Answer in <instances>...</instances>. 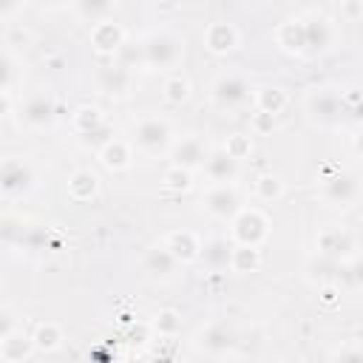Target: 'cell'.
Segmentation results:
<instances>
[{"label": "cell", "mask_w": 363, "mask_h": 363, "mask_svg": "<svg viewBox=\"0 0 363 363\" xmlns=\"http://www.w3.org/2000/svg\"><path fill=\"white\" fill-rule=\"evenodd\" d=\"M233 235L241 241V247H255L267 235V221L258 210H241L233 221Z\"/></svg>", "instance_id": "3"}, {"label": "cell", "mask_w": 363, "mask_h": 363, "mask_svg": "<svg viewBox=\"0 0 363 363\" xmlns=\"http://www.w3.org/2000/svg\"><path fill=\"white\" fill-rule=\"evenodd\" d=\"M176 258H173V252L167 250V247H162V250H150L147 252V258H145V267H147V272H153V275H162V278H167L173 269H176Z\"/></svg>", "instance_id": "12"}, {"label": "cell", "mask_w": 363, "mask_h": 363, "mask_svg": "<svg viewBox=\"0 0 363 363\" xmlns=\"http://www.w3.org/2000/svg\"><path fill=\"white\" fill-rule=\"evenodd\" d=\"M201 255H204V261L210 267H227V264H233V250H230V244L224 238L207 241L204 250H201Z\"/></svg>", "instance_id": "14"}, {"label": "cell", "mask_w": 363, "mask_h": 363, "mask_svg": "<svg viewBox=\"0 0 363 363\" xmlns=\"http://www.w3.org/2000/svg\"><path fill=\"white\" fill-rule=\"evenodd\" d=\"M173 159H176V167H184V170H187V167L204 164V162H207V153H204V147H201V142H199V139L187 136V139H182V142L176 145Z\"/></svg>", "instance_id": "8"}, {"label": "cell", "mask_w": 363, "mask_h": 363, "mask_svg": "<svg viewBox=\"0 0 363 363\" xmlns=\"http://www.w3.org/2000/svg\"><path fill=\"white\" fill-rule=\"evenodd\" d=\"M68 187H71V193L77 199H91L96 193V176L91 170H77L71 176V182H68Z\"/></svg>", "instance_id": "16"}, {"label": "cell", "mask_w": 363, "mask_h": 363, "mask_svg": "<svg viewBox=\"0 0 363 363\" xmlns=\"http://www.w3.org/2000/svg\"><path fill=\"white\" fill-rule=\"evenodd\" d=\"M233 335H230V329L224 326V323H213V326H207L201 335H199V346L201 349H207V352H227L230 349V340Z\"/></svg>", "instance_id": "10"}, {"label": "cell", "mask_w": 363, "mask_h": 363, "mask_svg": "<svg viewBox=\"0 0 363 363\" xmlns=\"http://www.w3.org/2000/svg\"><path fill=\"white\" fill-rule=\"evenodd\" d=\"M34 346L37 349H57L60 346V340H62V332H60V326L57 323H51V320H45V323H40L37 326V332H34Z\"/></svg>", "instance_id": "17"}, {"label": "cell", "mask_w": 363, "mask_h": 363, "mask_svg": "<svg viewBox=\"0 0 363 363\" xmlns=\"http://www.w3.org/2000/svg\"><path fill=\"white\" fill-rule=\"evenodd\" d=\"M204 170H207V176H210L213 182L227 184V182L235 176V170H238V159H233L227 150H213V153L207 156V162H204Z\"/></svg>", "instance_id": "5"}, {"label": "cell", "mask_w": 363, "mask_h": 363, "mask_svg": "<svg viewBox=\"0 0 363 363\" xmlns=\"http://www.w3.org/2000/svg\"><path fill=\"white\" fill-rule=\"evenodd\" d=\"M261 105H264L267 113H275V111L284 105V94H281L278 88H264V91H261Z\"/></svg>", "instance_id": "22"}, {"label": "cell", "mask_w": 363, "mask_h": 363, "mask_svg": "<svg viewBox=\"0 0 363 363\" xmlns=\"http://www.w3.org/2000/svg\"><path fill=\"white\" fill-rule=\"evenodd\" d=\"M28 187H31V170H28V164L9 159L3 164V190L6 193H23Z\"/></svg>", "instance_id": "7"}, {"label": "cell", "mask_w": 363, "mask_h": 363, "mask_svg": "<svg viewBox=\"0 0 363 363\" xmlns=\"http://www.w3.org/2000/svg\"><path fill=\"white\" fill-rule=\"evenodd\" d=\"M26 349H28V337H26V335H17V332L3 335V357H6L9 363L20 360V357L26 354Z\"/></svg>", "instance_id": "19"}, {"label": "cell", "mask_w": 363, "mask_h": 363, "mask_svg": "<svg viewBox=\"0 0 363 363\" xmlns=\"http://www.w3.org/2000/svg\"><path fill=\"white\" fill-rule=\"evenodd\" d=\"M184 54V43L167 31L162 34H153L147 43H145V60L150 65H162V68H170L179 62V57Z\"/></svg>", "instance_id": "1"}, {"label": "cell", "mask_w": 363, "mask_h": 363, "mask_svg": "<svg viewBox=\"0 0 363 363\" xmlns=\"http://www.w3.org/2000/svg\"><path fill=\"white\" fill-rule=\"evenodd\" d=\"M51 113H54V108H51V102H48L45 96H31V99L23 105V119H26L28 125H45V122L51 119Z\"/></svg>", "instance_id": "13"}, {"label": "cell", "mask_w": 363, "mask_h": 363, "mask_svg": "<svg viewBox=\"0 0 363 363\" xmlns=\"http://www.w3.org/2000/svg\"><path fill=\"white\" fill-rule=\"evenodd\" d=\"M354 196H357V184H354V179H352L349 173H340V176H335L332 182H326V199L346 204V201H352Z\"/></svg>", "instance_id": "11"}, {"label": "cell", "mask_w": 363, "mask_h": 363, "mask_svg": "<svg viewBox=\"0 0 363 363\" xmlns=\"http://www.w3.org/2000/svg\"><path fill=\"white\" fill-rule=\"evenodd\" d=\"M235 28L233 26H227V23H216V26H210V31H207V45L213 48V51H227V48H233L235 45Z\"/></svg>", "instance_id": "15"}, {"label": "cell", "mask_w": 363, "mask_h": 363, "mask_svg": "<svg viewBox=\"0 0 363 363\" xmlns=\"http://www.w3.org/2000/svg\"><path fill=\"white\" fill-rule=\"evenodd\" d=\"M204 207H207L213 216L227 218V216H235V213H238V196H235V190H233V187L218 184V187H213V190L207 193Z\"/></svg>", "instance_id": "4"}, {"label": "cell", "mask_w": 363, "mask_h": 363, "mask_svg": "<svg viewBox=\"0 0 363 363\" xmlns=\"http://www.w3.org/2000/svg\"><path fill=\"white\" fill-rule=\"evenodd\" d=\"M357 150H360V153H363V133H360V136H357Z\"/></svg>", "instance_id": "27"}, {"label": "cell", "mask_w": 363, "mask_h": 363, "mask_svg": "<svg viewBox=\"0 0 363 363\" xmlns=\"http://www.w3.org/2000/svg\"><path fill=\"white\" fill-rule=\"evenodd\" d=\"M128 159H130V153H128V147H125L122 142H108V145L102 147V162H105L111 170L128 167Z\"/></svg>", "instance_id": "18"}, {"label": "cell", "mask_w": 363, "mask_h": 363, "mask_svg": "<svg viewBox=\"0 0 363 363\" xmlns=\"http://www.w3.org/2000/svg\"><path fill=\"white\" fill-rule=\"evenodd\" d=\"M167 184H170V187H187V170L173 167V170L167 173Z\"/></svg>", "instance_id": "24"}, {"label": "cell", "mask_w": 363, "mask_h": 363, "mask_svg": "<svg viewBox=\"0 0 363 363\" xmlns=\"http://www.w3.org/2000/svg\"><path fill=\"white\" fill-rule=\"evenodd\" d=\"M167 250L173 252L176 261H193L201 247H199L196 235H190V233H184V230H176V233L167 235Z\"/></svg>", "instance_id": "9"}, {"label": "cell", "mask_w": 363, "mask_h": 363, "mask_svg": "<svg viewBox=\"0 0 363 363\" xmlns=\"http://www.w3.org/2000/svg\"><path fill=\"white\" fill-rule=\"evenodd\" d=\"M247 264H250V269L258 264V250L255 247H238V250H233V267L238 272H244Z\"/></svg>", "instance_id": "20"}, {"label": "cell", "mask_w": 363, "mask_h": 363, "mask_svg": "<svg viewBox=\"0 0 363 363\" xmlns=\"http://www.w3.org/2000/svg\"><path fill=\"white\" fill-rule=\"evenodd\" d=\"M133 142L147 153H159L170 145V128L162 119H142L133 130Z\"/></svg>", "instance_id": "2"}, {"label": "cell", "mask_w": 363, "mask_h": 363, "mask_svg": "<svg viewBox=\"0 0 363 363\" xmlns=\"http://www.w3.org/2000/svg\"><path fill=\"white\" fill-rule=\"evenodd\" d=\"M156 326H159V329H176V326H179V320H176V315H173V312H162V315H159V320H156Z\"/></svg>", "instance_id": "25"}, {"label": "cell", "mask_w": 363, "mask_h": 363, "mask_svg": "<svg viewBox=\"0 0 363 363\" xmlns=\"http://www.w3.org/2000/svg\"><path fill=\"white\" fill-rule=\"evenodd\" d=\"M258 193H261L264 199H269V196H278V193H281V184H278V179L261 176V179H258Z\"/></svg>", "instance_id": "23"}, {"label": "cell", "mask_w": 363, "mask_h": 363, "mask_svg": "<svg viewBox=\"0 0 363 363\" xmlns=\"http://www.w3.org/2000/svg\"><path fill=\"white\" fill-rule=\"evenodd\" d=\"M340 363H363V352L360 349H352V352H343Z\"/></svg>", "instance_id": "26"}, {"label": "cell", "mask_w": 363, "mask_h": 363, "mask_svg": "<svg viewBox=\"0 0 363 363\" xmlns=\"http://www.w3.org/2000/svg\"><path fill=\"white\" fill-rule=\"evenodd\" d=\"M213 91H216V99L221 105H238V102H247L250 99V88L238 77H221Z\"/></svg>", "instance_id": "6"}, {"label": "cell", "mask_w": 363, "mask_h": 363, "mask_svg": "<svg viewBox=\"0 0 363 363\" xmlns=\"http://www.w3.org/2000/svg\"><path fill=\"white\" fill-rule=\"evenodd\" d=\"M164 91H167V99H170V102H182V99L187 96L190 85H187V79H182V77H170L167 85H164Z\"/></svg>", "instance_id": "21"}]
</instances>
